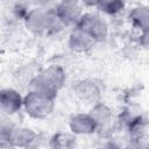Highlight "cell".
<instances>
[{
    "instance_id": "cell-1",
    "label": "cell",
    "mask_w": 149,
    "mask_h": 149,
    "mask_svg": "<svg viewBox=\"0 0 149 149\" xmlns=\"http://www.w3.org/2000/svg\"><path fill=\"white\" fill-rule=\"evenodd\" d=\"M24 27L33 34H56L61 31L64 26L57 19L52 9L43 7H35L28 9L23 17Z\"/></svg>"
},
{
    "instance_id": "cell-2",
    "label": "cell",
    "mask_w": 149,
    "mask_h": 149,
    "mask_svg": "<svg viewBox=\"0 0 149 149\" xmlns=\"http://www.w3.org/2000/svg\"><path fill=\"white\" fill-rule=\"evenodd\" d=\"M66 81L65 70L61 65H50L36 73L30 83L31 90L40 91L56 98L58 91Z\"/></svg>"
},
{
    "instance_id": "cell-3",
    "label": "cell",
    "mask_w": 149,
    "mask_h": 149,
    "mask_svg": "<svg viewBox=\"0 0 149 149\" xmlns=\"http://www.w3.org/2000/svg\"><path fill=\"white\" fill-rule=\"evenodd\" d=\"M55 108V98L36 90H30L23 97L22 109L33 119H45Z\"/></svg>"
},
{
    "instance_id": "cell-4",
    "label": "cell",
    "mask_w": 149,
    "mask_h": 149,
    "mask_svg": "<svg viewBox=\"0 0 149 149\" xmlns=\"http://www.w3.org/2000/svg\"><path fill=\"white\" fill-rule=\"evenodd\" d=\"M74 27L88 35L95 43L105 41L108 36V24L97 13L85 12Z\"/></svg>"
},
{
    "instance_id": "cell-5",
    "label": "cell",
    "mask_w": 149,
    "mask_h": 149,
    "mask_svg": "<svg viewBox=\"0 0 149 149\" xmlns=\"http://www.w3.org/2000/svg\"><path fill=\"white\" fill-rule=\"evenodd\" d=\"M57 19L65 27H74L83 16L84 7L80 2L73 0H65L58 2L52 9Z\"/></svg>"
},
{
    "instance_id": "cell-6",
    "label": "cell",
    "mask_w": 149,
    "mask_h": 149,
    "mask_svg": "<svg viewBox=\"0 0 149 149\" xmlns=\"http://www.w3.org/2000/svg\"><path fill=\"white\" fill-rule=\"evenodd\" d=\"M6 142L9 146L16 147V148L35 149L36 147L40 146L41 137L31 128L14 126L12 128V130L9 132Z\"/></svg>"
},
{
    "instance_id": "cell-7",
    "label": "cell",
    "mask_w": 149,
    "mask_h": 149,
    "mask_svg": "<svg viewBox=\"0 0 149 149\" xmlns=\"http://www.w3.org/2000/svg\"><path fill=\"white\" fill-rule=\"evenodd\" d=\"M73 92L76 97L85 104H90L93 106L94 104L100 101V95H101L100 86L92 79L79 80L73 86Z\"/></svg>"
},
{
    "instance_id": "cell-8",
    "label": "cell",
    "mask_w": 149,
    "mask_h": 149,
    "mask_svg": "<svg viewBox=\"0 0 149 149\" xmlns=\"http://www.w3.org/2000/svg\"><path fill=\"white\" fill-rule=\"evenodd\" d=\"M23 95L15 88L6 87L0 90V111L6 115H12L22 109Z\"/></svg>"
},
{
    "instance_id": "cell-9",
    "label": "cell",
    "mask_w": 149,
    "mask_h": 149,
    "mask_svg": "<svg viewBox=\"0 0 149 149\" xmlns=\"http://www.w3.org/2000/svg\"><path fill=\"white\" fill-rule=\"evenodd\" d=\"M69 128L73 135H91L98 132L95 121L90 113L73 114L69 120Z\"/></svg>"
},
{
    "instance_id": "cell-10",
    "label": "cell",
    "mask_w": 149,
    "mask_h": 149,
    "mask_svg": "<svg viewBox=\"0 0 149 149\" xmlns=\"http://www.w3.org/2000/svg\"><path fill=\"white\" fill-rule=\"evenodd\" d=\"M94 44L95 42L77 27H73V29L69 34L68 45L74 52H86Z\"/></svg>"
},
{
    "instance_id": "cell-11",
    "label": "cell",
    "mask_w": 149,
    "mask_h": 149,
    "mask_svg": "<svg viewBox=\"0 0 149 149\" xmlns=\"http://www.w3.org/2000/svg\"><path fill=\"white\" fill-rule=\"evenodd\" d=\"M90 114L95 121L98 130H105L106 128L111 127L112 121H113V112L106 104L101 101L94 104L92 106Z\"/></svg>"
},
{
    "instance_id": "cell-12",
    "label": "cell",
    "mask_w": 149,
    "mask_h": 149,
    "mask_svg": "<svg viewBox=\"0 0 149 149\" xmlns=\"http://www.w3.org/2000/svg\"><path fill=\"white\" fill-rule=\"evenodd\" d=\"M128 20L130 24L140 30L141 34H148V26H149V12L148 7L143 5H137L129 9Z\"/></svg>"
},
{
    "instance_id": "cell-13",
    "label": "cell",
    "mask_w": 149,
    "mask_h": 149,
    "mask_svg": "<svg viewBox=\"0 0 149 149\" xmlns=\"http://www.w3.org/2000/svg\"><path fill=\"white\" fill-rule=\"evenodd\" d=\"M74 144L76 137L72 133H57L50 139V147L52 149H72Z\"/></svg>"
},
{
    "instance_id": "cell-14",
    "label": "cell",
    "mask_w": 149,
    "mask_h": 149,
    "mask_svg": "<svg viewBox=\"0 0 149 149\" xmlns=\"http://www.w3.org/2000/svg\"><path fill=\"white\" fill-rule=\"evenodd\" d=\"M93 6L98 8L99 12H102L107 15H118L119 13H121L125 7L126 3L122 1H112V0H102V1H97L93 2Z\"/></svg>"
},
{
    "instance_id": "cell-15",
    "label": "cell",
    "mask_w": 149,
    "mask_h": 149,
    "mask_svg": "<svg viewBox=\"0 0 149 149\" xmlns=\"http://www.w3.org/2000/svg\"><path fill=\"white\" fill-rule=\"evenodd\" d=\"M13 127H14V125L10 122V120H8L5 116H0V141L6 142L8 134Z\"/></svg>"
},
{
    "instance_id": "cell-16",
    "label": "cell",
    "mask_w": 149,
    "mask_h": 149,
    "mask_svg": "<svg viewBox=\"0 0 149 149\" xmlns=\"http://www.w3.org/2000/svg\"><path fill=\"white\" fill-rule=\"evenodd\" d=\"M99 149H122L118 143H115V142H113V141H107V142H105V143H102L100 147H99Z\"/></svg>"
},
{
    "instance_id": "cell-17",
    "label": "cell",
    "mask_w": 149,
    "mask_h": 149,
    "mask_svg": "<svg viewBox=\"0 0 149 149\" xmlns=\"http://www.w3.org/2000/svg\"><path fill=\"white\" fill-rule=\"evenodd\" d=\"M125 149H147V147L142 143V142H132L128 147H126Z\"/></svg>"
}]
</instances>
